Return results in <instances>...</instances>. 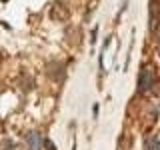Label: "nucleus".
Returning <instances> with one entry per match:
<instances>
[{"label":"nucleus","instance_id":"obj_2","mask_svg":"<svg viewBox=\"0 0 160 150\" xmlns=\"http://www.w3.org/2000/svg\"><path fill=\"white\" fill-rule=\"evenodd\" d=\"M160 24V6H158V0H150L148 4V28L150 32H156Z\"/></svg>","mask_w":160,"mask_h":150},{"label":"nucleus","instance_id":"obj_3","mask_svg":"<svg viewBox=\"0 0 160 150\" xmlns=\"http://www.w3.org/2000/svg\"><path fill=\"white\" fill-rule=\"evenodd\" d=\"M24 142H26L28 150H40L42 148V138H40L38 132H28L26 138H24Z\"/></svg>","mask_w":160,"mask_h":150},{"label":"nucleus","instance_id":"obj_5","mask_svg":"<svg viewBox=\"0 0 160 150\" xmlns=\"http://www.w3.org/2000/svg\"><path fill=\"white\" fill-rule=\"evenodd\" d=\"M158 58H160V46H158Z\"/></svg>","mask_w":160,"mask_h":150},{"label":"nucleus","instance_id":"obj_4","mask_svg":"<svg viewBox=\"0 0 160 150\" xmlns=\"http://www.w3.org/2000/svg\"><path fill=\"white\" fill-rule=\"evenodd\" d=\"M144 150H160V136L158 134H152L144 140Z\"/></svg>","mask_w":160,"mask_h":150},{"label":"nucleus","instance_id":"obj_1","mask_svg":"<svg viewBox=\"0 0 160 150\" xmlns=\"http://www.w3.org/2000/svg\"><path fill=\"white\" fill-rule=\"evenodd\" d=\"M154 82H156V78H154V70L150 66H142L138 74V92L140 94H148L150 90H152Z\"/></svg>","mask_w":160,"mask_h":150}]
</instances>
